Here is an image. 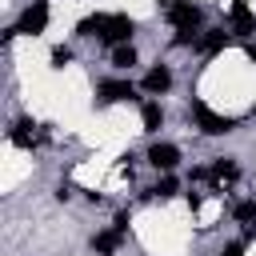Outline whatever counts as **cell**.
I'll return each instance as SVG.
<instances>
[{
    "label": "cell",
    "instance_id": "obj_1",
    "mask_svg": "<svg viewBox=\"0 0 256 256\" xmlns=\"http://www.w3.org/2000/svg\"><path fill=\"white\" fill-rule=\"evenodd\" d=\"M188 116L196 120V128L204 132V136H228V132H236V116H220V112H212L200 96H192V104H188Z\"/></svg>",
    "mask_w": 256,
    "mask_h": 256
},
{
    "label": "cell",
    "instance_id": "obj_2",
    "mask_svg": "<svg viewBox=\"0 0 256 256\" xmlns=\"http://www.w3.org/2000/svg\"><path fill=\"white\" fill-rule=\"evenodd\" d=\"M48 16H52L48 0H32V4L20 12V20H16V36H40V32L48 28Z\"/></svg>",
    "mask_w": 256,
    "mask_h": 256
},
{
    "label": "cell",
    "instance_id": "obj_3",
    "mask_svg": "<svg viewBox=\"0 0 256 256\" xmlns=\"http://www.w3.org/2000/svg\"><path fill=\"white\" fill-rule=\"evenodd\" d=\"M168 24H172L176 32H180V28L200 32V24H204V8L192 4V0H176V4H168Z\"/></svg>",
    "mask_w": 256,
    "mask_h": 256
},
{
    "label": "cell",
    "instance_id": "obj_4",
    "mask_svg": "<svg viewBox=\"0 0 256 256\" xmlns=\"http://www.w3.org/2000/svg\"><path fill=\"white\" fill-rule=\"evenodd\" d=\"M124 100H136L132 80H104L96 88V104H124Z\"/></svg>",
    "mask_w": 256,
    "mask_h": 256
},
{
    "label": "cell",
    "instance_id": "obj_5",
    "mask_svg": "<svg viewBox=\"0 0 256 256\" xmlns=\"http://www.w3.org/2000/svg\"><path fill=\"white\" fill-rule=\"evenodd\" d=\"M228 20H232V32H236V36H252V32H256V12H252L244 0H232Z\"/></svg>",
    "mask_w": 256,
    "mask_h": 256
},
{
    "label": "cell",
    "instance_id": "obj_6",
    "mask_svg": "<svg viewBox=\"0 0 256 256\" xmlns=\"http://www.w3.org/2000/svg\"><path fill=\"white\" fill-rule=\"evenodd\" d=\"M148 164H152L156 172H172V168L180 164V148H176V144H160V140H156V144L148 148Z\"/></svg>",
    "mask_w": 256,
    "mask_h": 256
},
{
    "label": "cell",
    "instance_id": "obj_7",
    "mask_svg": "<svg viewBox=\"0 0 256 256\" xmlns=\"http://www.w3.org/2000/svg\"><path fill=\"white\" fill-rule=\"evenodd\" d=\"M148 96H164L168 88H172V68L168 64H156V68H148V76H144V84H140Z\"/></svg>",
    "mask_w": 256,
    "mask_h": 256
},
{
    "label": "cell",
    "instance_id": "obj_8",
    "mask_svg": "<svg viewBox=\"0 0 256 256\" xmlns=\"http://www.w3.org/2000/svg\"><path fill=\"white\" fill-rule=\"evenodd\" d=\"M132 32H136V24H132V16H120V12H116L100 44H116V48H120V44H128V36H132Z\"/></svg>",
    "mask_w": 256,
    "mask_h": 256
},
{
    "label": "cell",
    "instance_id": "obj_9",
    "mask_svg": "<svg viewBox=\"0 0 256 256\" xmlns=\"http://www.w3.org/2000/svg\"><path fill=\"white\" fill-rule=\"evenodd\" d=\"M232 44V36L224 32V28H208V32H200V40H196V52H204V56H216V52H224Z\"/></svg>",
    "mask_w": 256,
    "mask_h": 256
},
{
    "label": "cell",
    "instance_id": "obj_10",
    "mask_svg": "<svg viewBox=\"0 0 256 256\" xmlns=\"http://www.w3.org/2000/svg\"><path fill=\"white\" fill-rule=\"evenodd\" d=\"M108 24H112V16L108 12H92V16H84L80 24H76V36H96V40H104V32H108Z\"/></svg>",
    "mask_w": 256,
    "mask_h": 256
},
{
    "label": "cell",
    "instance_id": "obj_11",
    "mask_svg": "<svg viewBox=\"0 0 256 256\" xmlns=\"http://www.w3.org/2000/svg\"><path fill=\"white\" fill-rule=\"evenodd\" d=\"M32 128H36L32 120H16L12 132H8V140H12L16 148H32V144H40V132H32Z\"/></svg>",
    "mask_w": 256,
    "mask_h": 256
},
{
    "label": "cell",
    "instance_id": "obj_12",
    "mask_svg": "<svg viewBox=\"0 0 256 256\" xmlns=\"http://www.w3.org/2000/svg\"><path fill=\"white\" fill-rule=\"evenodd\" d=\"M120 244H124V232H116V228H108V232H96V236H92V252H96V256H112Z\"/></svg>",
    "mask_w": 256,
    "mask_h": 256
},
{
    "label": "cell",
    "instance_id": "obj_13",
    "mask_svg": "<svg viewBox=\"0 0 256 256\" xmlns=\"http://www.w3.org/2000/svg\"><path fill=\"white\" fill-rule=\"evenodd\" d=\"M140 124H144V132H160V124H164V108H160L156 100H148V104L140 108Z\"/></svg>",
    "mask_w": 256,
    "mask_h": 256
},
{
    "label": "cell",
    "instance_id": "obj_14",
    "mask_svg": "<svg viewBox=\"0 0 256 256\" xmlns=\"http://www.w3.org/2000/svg\"><path fill=\"white\" fill-rule=\"evenodd\" d=\"M208 172H212V180H236V176H240V168H236L232 156H216Z\"/></svg>",
    "mask_w": 256,
    "mask_h": 256
},
{
    "label": "cell",
    "instance_id": "obj_15",
    "mask_svg": "<svg viewBox=\"0 0 256 256\" xmlns=\"http://www.w3.org/2000/svg\"><path fill=\"white\" fill-rule=\"evenodd\" d=\"M176 188H180V184H176V176H168V172H164V176H160V180L148 188V196H160V200H168V196H176Z\"/></svg>",
    "mask_w": 256,
    "mask_h": 256
},
{
    "label": "cell",
    "instance_id": "obj_16",
    "mask_svg": "<svg viewBox=\"0 0 256 256\" xmlns=\"http://www.w3.org/2000/svg\"><path fill=\"white\" fill-rule=\"evenodd\" d=\"M132 64H136V48L132 44H120L112 52V68H132Z\"/></svg>",
    "mask_w": 256,
    "mask_h": 256
},
{
    "label": "cell",
    "instance_id": "obj_17",
    "mask_svg": "<svg viewBox=\"0 0 256 256\" xmlns=\"http://www.w3.org/2000/svg\"><path fill=\"white\" fill-rule=\"evenodd\" d=\"M232 216H236V224H256V200H240L232 208Z\"/></svg>",
    "mask_w": 256,
    "mask_h": 256
},
{
    "label": "cell",
    "instance_id": "obj_18",
    "mask_svg": "<svg viewBox=\"0 0 256 256\" xmlns=\"http://www.w3.org/2000/svg\"><path fill=\"white\" fill-rule=\"evenodd\" d=\"M68 64H72V48L68 44H56L52 48V68H68Z\"/></svg>",
    "mask_w": 256,
    "mask_h": 256
},
{
    "label": "cell",
    "instance_id": "obj_19",
    "mask_svg": "<svg viewBox=\"0 0 256 256\" xmlns=\"http://www.w3.org/2000/svg\"><path fill=\"white\" fill-rule=\"evenodd\" d=\"M220 256H244V244L240 240H232V244H224V252Z\"/></svg>",
    "mask_w": 256,
    "mask_h": 256
},
{
    "label": "cell",
    "instance_id": "obj_20",
    "mask_svg": "<svg viewBox=\"0 0 256 256\" xmlns=\"http://www.w3.org/2000/svg\"><path fill=\"white\" fill-rule=\"evenodd\" d=\"M112 228H116V232H128V212H116V220H112Z\"/></svg>",
    "mask_w": 256,
    "mask_h": 256
},
{
    "label": "cell",
    "instance_id": "obj_21",
    "mask_svg": "<svg viewBox=\"0 0 256 256\" xmlns=\"http://www.w3.org/2000/svg\"><path fill=\"white\" fill-rule=\"evenodd\" d=\"M244 56H248V60L256 64V44H244Z\"/></svg>",
    "mask_w": 256,
    "mask_h": 256
}]
</instances>
